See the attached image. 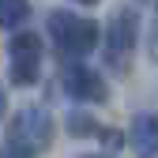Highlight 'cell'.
<instances>
[{
  "mask_svg": "<svg viewBox=\"0 0 158 158\" xmlns=\"http://www.w3.org/2000/svg\"><path fill=\"white\" fill-rule=\"evenodd\" d=\"M53 143V113L42 106H27L11 117L8 124V139H4V154L15 158H30V154H42Z\"/></svg>",
  "mask_w": 158,
  "mask_h": 158,
  "instance_id": "obj_1",
  "label": "cell"
},
{
  "mask_svg": "<svg viewBox=\"0 0 158 158\" xmlns=\"http://www.w3.org/2000/svg\"><path fill=\"white\" fill-rule=\"evenodd\" d=\"M49 38L64 60H83V56H90L98 49L102 30H98L94 19H83L75 11H53L49 15Z\"/></svg>",
  "mask_w": 158,
  "mask_h": 158,
  "instance_id": "obj_2",
  "label": "cell"
},
{
  "mask_svg": "<svg viewBox=\"0 0 158 158\" xmlns=\"http://www.w3.org/2000/svg\"><path fill=\"white\" fill-rule=\"evenodd\" d=\"M135 38H139V15H135L132 8H117V11L109 15L102 38H98L113 72H124V68H128L132 53H135Z\"/></svg>",
  "mask_w": 158,
  "mask_h": 158,
  "instance_id": "obj_3",
  "label": "cell"
},
{
  "mask_svg": "<svg viewBox=\"0 0 158 158\" xmlns=\"http://www.w3.org/2000/svg\"><path fill=\"white\" fill-rule=\"evenodd\" d=\"M42 38L30 34V30H19L11 34L8 42V75H11V87H34L42 79Z\"/></svg>",
  "mask_w": 158,
  "mask_h": 158,
  "instance_id": "obj_4",
  "label": "cell"
},
{
  "mask_svg": "<svg viewBox=\"0 0 158 158\" xmlns=\"http://www.w3.org/2000/svg\"><path fill=\"white\" fill-rule=\"evenodd\" d=\"M60 87H64V94L72 98V102H83V106H94V102H106V98H109V87H106L102 72H94V68L79 64V60L64 64Z\"/></svg>",
  "mask_w": 158,
  "mask_h": 158,
  "instance_id": "obj_5",
  "label": "cell"
},
{
  "mask_svg": "<svg viewBox=\"0 0 158 158\" xmlns=\"http://www.w3.org/2000/svg\"><path fill=\"white\" fill-rule=\"evenodd\" d=\"M132 147L139 154H154L158 151V117L154 113H139L132 121Z\"/></svg>",
  "mask_w": 158,
  "mask_h": 158,
  "instance_id": "obj_6",
  "label": "cell"
},
{
  "mask_svg": "<svg viewBox=\"0 0 158 158\" xmlns=\"http://www.w3.org/2000/svg\"><path fill=\"white\" fill-rule=\"evenodd\" d=\"M30 19V0H0V30H19Z\"/></svg>",
  "mask_w": 158,
  "mask_h": 158,
  "instance_id": "obj_7",
  "label": "cell"
},
{
  "mask_svg": "<svg viewBox=\"0 0 158 158\" xmlns=\"http://www.w3.org/2000/svg\"><path fill=\"white\" fill-rule=\"evenodd\" d=\"M68 128H72V135H98V124L90 121V117H83V113H72Z\"/></svg>",
  "mask_w": 158,
  "mask_h": 158,
  "instance_id": "obj_8",
  "label": "cell"
},
{
  "mask_svg": "<svg viewBox=\"0 0 158 158\" xmlns=\"http://www.w3.org/2000/svg\"><path fill=\"white\" fill-rule=\"evenodd\" d=\"M154 8H158V4H154ZM151 42H154V45H151V53H154V60H158V15H154V30H151Z\"/></svg>",
  "mask_w": 158,
  "mask_h": 158,
  "instance_id": "obj_9",
  "label": "cell"
},
{
  "mask_svg": "<svg viewBox=\"0 0 158 158\" xmlns=\"http://www.w3.org/2000/svg\"><path fill=\"white\" fill-rule=\"evenodd\" d=\"M4 109H8V94H4V87H0V117H4Z\"/></svg>",
  "mask_w": 158,
  "mask_h": 158,
  "instance_id": "obj_10",
  "label": "cell"
},
{
  "mask_svg": "<svg viewBox=\"0 0 158 158\" xmlns=\"http://www.w3.org/2000/svg\"><path fill=\"white\" fill-rule=\"evenodd\" d=\"M75 4H98V0H75Z\"/></svg>",
  "mask_w": 158,
  "mask_h": 158,
  "instance_id": "obj_11",
  "label": "cell"
}]
</instances>
